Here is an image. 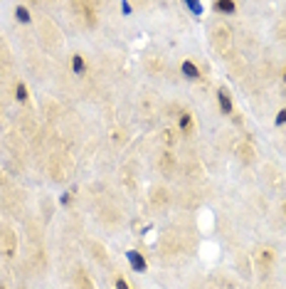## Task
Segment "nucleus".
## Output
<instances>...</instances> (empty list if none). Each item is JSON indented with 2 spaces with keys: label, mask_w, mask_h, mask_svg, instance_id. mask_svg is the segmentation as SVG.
<instances>
[{
  "label": "nucleus",
  "mask_w": 286,
  "mask_h": 289,
  "mask_svg": "<svg viewBox=\"0 0 286 289\" xmlns=\"http://www.w3.org/2000/svg\"><path fill=\"white\" fill-rule=\"evenodd\" d=\"M131 10H134L131 3H121V13H124V15H131Z\"/></svg>",
  "instance_id": "nucleus-13"
},
{
  "label": "nucleus",
  "mask_w": 286,
  "mask_h": 289,
  "mask_svg": "<svg viewBox=\"0 0 286 289\" xmlns=\"http://www.w3.org/2000/svg\"><path fill=\"white\" fill-rule=\"evenodd\" d=\"M217 106H220V112H222L225 116H232V114H234L232 94H229V89H225V87H220V89H217Z\"/></svg>",
  "instance_id": "nucleus-1"
},
{
  "label": "nucleus",
  "mask_w": 286,
  "mask_h": 289,
  "mask_svg": "<svg viewBox=\"0 0 286 289\" xmlns=\"http://www.w3.org/2000/svg\"><path fill=\"white\" fill-rule=\"evenodd\" d=\"M212 10H217V13H222V15H234V13L239 10V5L232 3V0H217V3H212Z\"/></svg>",
  "instance_id": "nucleus-5"
},
{
  "label": "nucleus",
  "mask_w": 286,
  "mask_h": 289,
  "mask_svg": "<svg viewBox=\"0 0 286 289\" xmlns=\"http://www.w3.org/2000/svg\"><path fill=\"white\" fill-rule=\"evenodd\" d=\"M114 287H116V289H131V284L126 282V277H124V274H116V279H114Z\"/></svg>",
  "instance_id": "nucleus-10"
},
{
  "label": "nucleus",
  "mask_w": 286,
  "mask_h": 289,
  "mask_svg": "<svg viewBox=\"0 0 286 289\" xmlns=\"http://www.w3.org/2000/svg\"><path fill=\"white\" fill-rule=\"evenodd\" d=\"M15 99H18L20 104H27V101H30V89H27V84H25L22 79L15 84Z\"/></svg>",
  "instance_id": "nucleus-7"
},
{
  "label": "nucleus",
  "mask_w": 286,
  "mask_h": 289,
  "mask_svg": "<svg viewBox=\"0 0 286 289\" xmlns=\"http://www.w3.org/2000/svg\"><path fill=\"white\" fill-rule=\"evenodd\" d=\"M69 203H72V193H62V195H59V205H64V208H67Z\"/></svg>",
  "instance_id": "nucleus-12"
},
{
  "label": "nucleus",
  "mask_w": 286,
  "mask_h": 289,
  "mask_svg": "<svg viewBox=\"0 0 286 289\" xmlns=\"http://www.w3.org/2000/svg\"><path fill=\"white\" fill-rule=\"evenodd\" d=\"M126 260H129L131 270L138 272V274L148 272V262H146V257H143V255H141L138 250H129V252H126Z\"/></svg>",
  "instance_id": "nucleus-3"
},
{
  "label": "nucleus",
  "mask_w": 286,
  "mask_h": 289,
  "mask_svg": "<svg viewBox=\"0 0 286 289\" xmlns=\"http://www.w3.org/2000/svg\"><path fill=\"white\" fill-rule=\"evenodd\" d=\"M15 20H18L20 25H27V22H32L30 8H25V5H15Z\"/></svg>",
  "instance_id": "nucleus-8"
},
{
  "label": "nucleus",
  "mask_w": 286,
  "mask_h": 289,
  "mask_svg": "<svg viewBox=\"0 0 286 289\" xmlns=\"http://www.w3.org/2000/svg\"><path fill=\"white\" fill-rule=\"evenodd\" d=\"M178 129L183 131V136H190L192 134V129H195V121H192L190 112H180V114H178Z\"/></svg>",
  "instance_id": "nucleus-4"
},
{
  "label": "nucleus",
  "mask_w": 286,
  "mask_h": 289,
  "mask_svg": "<svg viewBox=\"0 0 286 289\" xmlns=\"http://www.w3.org/2000/svg\"><path fill=\"white\" fill-rule=\"evenodd\" d=\"M180 75L188 79V82H200V79H202L200 67H197L192 59H183V62H180Z\"/></svg>",
  "instance_id": "nucleus-2"
},
{
  "label": "nucleus",
  "mask_w": 286,
  "mask_h": 289,
  "mask_svg": "<svg viewBox=\"0 0 286 289\" xmlns=\"http://www.w3.org/2000/svg\"><path fill=\"white\" fill-rule=\"evenodd\" d=\"M281 84H286V67L281 69Z\"/></svg>",
  "instance_id": "nucleus-14"
},
{
  "label": "nucleus",
  "mask_w": 286,
  "mask_h": 289,
  "mask_svg": "<svg viewBox=\"0 0 286 289\" xmlns=\"http://www.w3.org/2000/svg\"><path fill=\"white\" fill-rule=\"evenodd\" d=\"M274 124H276V126H284L286 124V109H279V114H276V119H274Z\"/></svg>",
  "instance_id": "nucleus-11"
},
{
  "label": "nucleus",
  "mask_w": 286,
  "mask_h": 289,
  "mask_svg": "<svg viewBox=\"0 0 286 289\" xmlns=\"http://www.w3.org/2000/svg\"><path fill=\"white\" fill-rule=\"evenodd\" d=\"M185 8L190 10L195 18H200V15L205 13V5H202V3H195V0H185Z\"/></svg>",
  "instance_id": "nucleus-9"
},
{
  "label": "nucleus",
  "mask_w": 286,
  "mask_h": 289,
  "mask_svg": "<svg viewBox=\"0 0 286 289\" xmlns=\"http://www.w3.org/2000/svg\"><path fill=\"white\" fill-rule=\"evenodd\" d=\"M72 72H74L76 77H81V75H87V59L84 55H72Z\"/></svg>",
  "instance_id": "nucleus-6"
},
{
  "label": "nucleus",
  "mask_w": 286,
  "mask_h": 289,
  "mask_svg": "<svg viewBox=\"0 0 286 289\" xmlns=\"http://www.w3.org/2000/svg\"><path fill=\"white\" fill-rule=\"evenodd\" d=\"M0 289H8V287H5V284H3V282H0Z\"/></svg>",
  "instance_id": "nucleus-15"
}]
</instances>
